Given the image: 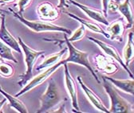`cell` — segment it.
I'll return each instance as SVG.
<instances>
[{"label": "cell", "mask_w": 134, "mask_h": 113, "mask_svg": "<svg viewBox=\"0 0 134 113\" xmlns=\"http://www.w3.org/2000/svg\"><path fill=\"white\" fill-rule=\"evenodd\" d=\"M103 87L107 95L110 98L111 107L109 110V113H132L133 112L132 105L125 99L121 97L117 92L116 88L113 86L111 82L106 80L102 76Z\"/></svg>", "instance_id": "1"}, {"label": "cell", "mask_w": 134, "mask_h": 113, "mask_svg": "<svg viewBox=\"0 0 134 113\" xmlns=\"http://www.w3.org/2000/svg\"><path fill=\"white\" fill-rule=\"evenodd\" d=\"M18 41L21 49L24 53L25 62L26 64V72L21 76V80L18 82L19 85L21 87H24L26 84H27L32 78L33 75V68L37 59L45 53V51H37L30 48L21 38V37H18Z\"/></svg>", "instance_id": "2"}, {"label": "cell", "mask_w": 134, "mask_h": 113, "mask_svg": "<svg viewBox=\"0 0 134 113\" xmlns=\"http://www.w3.org/2000/svg\"><path fill=\"white\" fill-rule=\"evenodd\" d=\"M64 38H65L64 41H62L65 43L67 49H68V52H69V57L64 59L65 62V63H69V62L75 63V64H80V66L86 67L90 72V73L93 75V76L96 79L97 82L100 84V80L96 73V71L93 69L91 64L88 59L89 53L86 52L81 51V50H77V48H75L73 45V44L68 40L66 34H64Z\"/></svg>", "instance_id": "3"}, {"label": "cell", "mask_w": 134, "mask_h": 113, "mask_svg": "<svg viewBox=\"0 0 134 113\" xmlns=\"http://www.w3.org/2000/svg\"><path fill=\"white\" fill-rule=\"evenodd\" d=\"M9 10L14 14V17L19 19V22H21L23 24H24L26 27L30 29L32 31L35 32V33H40V32H62L66 34H72V31L70 29L65 28L61 26H58L53 23H50L48 22H41V21H30L23 18V16L19 14L18 12L14 11L11 8H9Z\"/></svg>", "instance_id": "4"}, {"label": "cell", "mask_w": 134, "mask_h": 113, "mask_svg": "<svg viewBox=\"0 0 134 113\" xmlns=\"http://www.w3.org/2000/svg\"><path fill=\"white\" fill-rule=\"evenodd\" d=\"M61 93L56 82L53 79L48 83V86L45 92L40 98V108L37 111L38 113L49 112V110L61 102Z\"/></svg>", "instance_id": "5"}, {"label": "cell", "mask_w": 134, "mask_h": 113, "mask_svg": "<svg viewBox=\"0 0 134 113\" xmlns=\"http://www.w3.org/2000/svg\"><path fill=\"white\" fill-rule=\"evenodd\" d=\"M65 63V61L64 60H62L59 62H58L55 64H54V66H50V67L47 68V69H46L45 71H43L42 73H41L40 74H38V76H36L34 79H32L29 82V84H27L26 85H25L23 87V88L20 92H19L18 93H17L14 96H16V97H19V96H21L22 95L25 94L26 92L32 90L33 88H36L37 86L42 85L46 80H47L53 73H54L56 72V70H58L62 66H63Z\"/></svg>", "instance_id": "6"}, {"label": "cell", "mask_w": 134, "mask_h": 113, "mask_svg": "<svg viewBox=\"0 0 134 113\" xmlns=\"http://www.w3.org/2000/svg\"><path fill=\"white\" fill-rule=\"evenodd\" d=\"M88 39L90 40V41H92L93 42H94L108 57H111L112 59H113L114 61H116L119 64H121V66L123 67V69H125V70L128 73V74L129 75V76L131 78H133V75H132V72L130 71V69H129V67L126 66L125 64V63L123 61V59L121 58V55L119 54V53H118V51L116 50V49H115V48L113 46H112L111 45L107 44V43H105L104 41H100L98 39H96L94 38H92V37L88 36Z\"/></svg>", "instance_id": "7"}, {"label": "cell", "mask_w": 134, "mask_h": 113, "mask_svg": "<svg viewBox=\"0 0 134 113\" xmlns=\"http://www.w3.org/2000/svg\"><path fill=\"white\" fill-rule=\"evenodd\" d=\"M63 66H64V73H65V85L66 90L68 92V94L71 99L72 106L74 109V111H81L77 101V93L75 80H74L69 71L67 63H65Z\"/></svg>", "instance_id": "8"}, {"label": "cell", "mask_w": 134, "mask_h": 113, "mask_svg": "<svg viewBox=\"0 0 134 113\" xmlns=\"http://www.w3.org/2000/svg\"><path fill=\"white\" fill-rule=\"evenodd\" d=\"M37 13L41 20L44 22L55 21L60 17V11L52 3L44 2L40 3L37 7Z\"/></svg>", "instance_id": "9"}, {"label": "cell", "mask_w": 134, "mask_h": 113, "mask_svg": "<svg viewBox=\"0 0 134 113\" xmlns=\"http://www.w3.org/2000/svg\"><path fill=\"white\" fill-rule=\"evenodd\" d=\"M1 25H0V40L10 47L12 50H15L17 53L20 54L23 53L22 49L19 45V41H17L8 31L6 26V16L3 14H1Z\"/></svg>", "instance_id": "10"}, {"label": "cell", "mask_w": 134, "mask_h": 113, "mask_svg": "<svg viewBox=\"0 0 134 113\" xmlns=\"http://www.w3.org/2000/svg\"><path fill=\"white\" fill-rule=\"evenodd\" d=\"M95 63L98 70L111 75L118 71V66L115 63V61L109 57H105L102 54H97L95 56Z\"/></svg>", "instance_id": "11"}, {"label": "cell", "mask_w": 134, "mask_h": 113, "mask_svg": "<svg viewBox=\"0 0 134 113\" xmlns=\"http://www.w3.org/2000/svg\"><path fill=\"white\" fill-rule=\"evenodd\" d=\"M77 80H78V83H79L81 88H82L83 92H85L86 97L90 101L92 105L99 111L109 113V109L104 105L102 100L99 98V96L91 88H90L88 86L86 85V84L84 83L83 80H81V76H77Z\"/></svg>", "instance_id": "12"}, {"label": "cell", "mask_w": 134, "mask_h": 113, "mask_svg": "<svg viewBox=\"0 0 134 113\" xmlns=\"http://www.w3.org/2000/svg\"><path fill=\"white\" fill-rule=\"evenodd\" d=\"M69 2L71 3L73 5L76 6L77 7H78L80 10H81L84 13H85L87 16L94 20V21H97V22H99L100 23H102L105 26H108L109 25V21L106 18V16L104 14L103 11L102 10H95V9H92L86 5H83V4H81L77 2H76L75 0H69Z\"/></svg>", "instance_id": "13"}, {"label": "cell", "mask_w": 134, "mask_h": 113, "mask_svg": "<svg viewBox=\"0 0 134 113\" xmlns=\"http://www.w3.org/2000/svg\"><path fill=\"white\" fill-rule=\"evenodd\" d=\"M125 29V25L124 24L122 19H119L111 23H109L107 28V34L109 36V39L122 41Z\"/></svg>", "instance_id": "14"}, {"label": "cell", "mask_w": 134, "mask_h": 113, "mask_svg": "<svg viewBox=\"0 0 134 113\" xmlns=\"http://www.w3.org/2000/svg\"><path fill=\"white\" fill-rule=\"evenodd\" d=\"M117 10L121 15H123V17L127 22L125 25L126 29L132 28L133 25V10L130 0H125L124 3H120L117 7Z\"/></svg>", "instance_id": "15"}, {"label": "cell", "mask_w": 134, "mask_h": 113, "mask_svg": "<svg viewBox=\"0 0 134 113\" xmlns=\"http://www.w3.org/2000/svg\"><path fill=\"white\" fill-rule=\"evenodd\" d=\"M104 77L106 80H108L109 82H111L112 85H115L119 89L133 96V92H134L133 78H131L129 80H117V79H114L113 77L105 76H104Z\"/></svg>", "instance_id": "16"}, {"label": "cell", "mask_w": 134, "mask_h": 113, "mask_svg": "<svg viewBox=\"0 0 134 113\" xmlns=\"http://www.w3.org/2000/svg\"><path fill=\"white\" fill-rule=\"evenodd\" d=\"M68 51V49H67V47L65 48V49L62 50L60 52L57 53H54L53 55H50L49 57H47L39 66H37L36 69L38 71H42L43 69H46L50 66H54V64H55L56 63L59 62L60 61L62 60V57L66 53V52Z\"/></svg>", "instance_id": "17"}, {"label": "cell", "mask_w": 134, "mask_h": 113, "mask_svg": "<svg viewBox=\"0 0 134 113\" xmlns=\"http://www.w3.org/2000/svg\"><path fill=\"white\" fill-rule=\"evenodd\" d=\"M67 15L69 16V17L74 19V20L79 22L82 26H84L86 28L89 29L90 30L93 31V32H95V33H98V34H103L105 38H109V34L106 33V32L100 27L98 24L95 23V22H90V21H87V20H85L83 19L80 17H78V16H76L75 14H72V13H67Z\"/></svg>", "instance_id": "18"}, {"label": "cell", "mask_w": 134, "mask_h": 113, "mask_svg": "<svg viewBox=\"0 0 134 113\" xmlns=\"http://www.w3.org/2000/svg\"><path fill=\"white\" fill-rule=\"evenodd\" d=\"M0 93H1L2 95H3L5 96V98L8 100L10 107L13 108L15 111H17L18 112H20V113H27L28 112L26 107L24 105V104L20 100L18 99V97L13 96L12 95L6 92L2 88L1 86H0Z\"/></svg>", "instance_id": "19"}, {"label": "cell", "mask_w": 134, "mask_h": 113, "mask_svg": "<svg viewBox=\"0 0 134 113\" xmlns=\"http://www.w3.org/2000/svg\"><path fill=\"white\" fill-rule=\"evenodd\" d=\"M133 33L130 32L128 35L127 43L123 50V61L126 66L129 67L130 62L133 60L134 56V50H133Z\"/></svg>", "instance_id": "20"}, {"label": "cell", "mask_w": 134, "mask_h": 113, "mask_svg": "<svg viewBox=\"0 0 134 113\" xmlns=\"http://www.w3.org/2000/svg\"><path fill=\"white\" fill-rule=\"evenodd\" d=\"M0 57L3 60L5 59V60L11 61L14 63L18 62V61L15 59L14 56L13 55L11 48L9 47L7 45H6L4 42H3L1 40H0Z\"/></svg>", "instance_id": "21"}, {"label": "cell", "mask_w": 134, "mask_h": 113, "mask_svg": "<svg viewBox=\"0 0 134 113\" xmlns=\"http://www.w3.org/2000/svg\"><path fill=\"white\" fill-rule=\"evenodd\" d=\"M14 74V68L10 64L0 61V76L10 77Z\"/></svg>", "instance_id": "22"}, {"label": "cell", "mask_w": 134, "mask_h": 113, "mask_svg": "<svg viewBox=\"0 0 134 113\" xmlns=\"http://www.w3.org/2000/svg\"><path fill=\"white\" fill-rule=\"evenodd\" d=\"M86 34V27L84 26H81L79 28H77L72 34L71 37H70L68 38V40L70 42H74V41H80L84 36Z\"/></svg>", "instance_id": "23"}, {"label": "cell", "mask_w": 134, "mask_h": 113, "mask_svg": "<svg viewBox=\"0 0 134 113\" xmlns=\"http://www.w3.org/2000/svg\"><path fill=\"white\" fill-rule=\"evenodd\" d=\"M33 2V0H19L18 1V7H19V14L23 15L24 10L28 8Z\"/></svg>", "instance_id": "24"}, {"label": "cell", "mask_w": 134, "mask_h": 113, "mask_svg": "<svg viewBox=\"0 0 134 113\" xmlns=\"http://www.w3.org/2000/svg\"><path fill=\"white\" fill-rule=\"evenodd\" d=\"M110 2V0H102V10L103 13L105 16L108 14V6Z\"/></svg>", "instance_id": "25"}, {"label": "cell", "mask_w": 134, "mask_h": 113, "mask_svg": "<svg viewBox=\"0 0 134 113\" xmlns=\"http://www.w3.org/2000/svg\"><path fill=\"white\" fill-rule=\"evenodd\" d=\"M69 8V5L67 4L66 0H59V4L58 6V8Z\"/></svg>", "instance_id": "26"}, {"label": "cell", "mask_w": 134, "mask_h": 113, "mask_svg": "<svg viewBox=\"0 0 134 113\" xmlns=\"http://www.w3.org/2000/svg\"><path fill=\"white\" fill-rule=\"evenodd\" d=\"M14 1H15V0H0V5H5V4L12 3Z\"/></svg>", "instance_id": "27"}, {"label": "cell", "mask_w": 134, "mask_h": 113, "mask_svg": "<svg viewBox=\"0 0 134 113\" xmlns=\"http://www.w3.org/2000/svg\"><path fill=\"white\" fill-rule=\"evenodd\" d=\"M6 99H3V100H1L0 101V111H1V109L3 108V106L5 104V103H6Z\"/></svg>", "instance_id": "28"}, {"label": "cell", "mask_w": 134, "mask_h": 113, "mask_svg": "<svg viewBox=\"0 0 134 113\" xmlns=\"http://www.w3.org/2000/svg\"><path fill=\"white\" fill-rule=\"evenodd\" d=\"M0 12H2V13H7V12L6 10H2L1 8H0Z\"/></svg>", "instance_id": "29"}, {"label": "cell", "mask_w": 134, "mask_h": 113, "mask_svg": "<svg viewBox=\"0 0 134 113\" xmlns=\"http://www.w3.org/2000/svg\"><path fill=\"white\" fill-rule=\"evenodd\" d=\"M3 61V59L1 57H0V61Z\"/></svg>", "instance_id": "30"}, {"label": "cell", "mask_w": 134, "mask_h": 113, "mask_svg": "<svg viewBox=\"0 0 134 113\" xmlns=\"http://www.w3.org/2000/svg\"><path fill=\"white\" fill-rule=\"evenodd\" d=\"M1 13H2V12H0V17H1Z\"/></svg>", "instance_id": "31"}]
</instances>
